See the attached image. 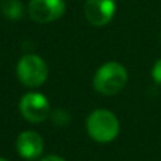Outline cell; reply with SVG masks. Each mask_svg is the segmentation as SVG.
<instances>
[{"label":"cell","mask_w":161,"mask_h":161,"mask_svg":"<svg viewBox=\"0 0 161 161\" xmlns=\"http://www.w3.org/2000/svg\"><path fill=\"white\" fill-rule=\"evenodd\" d=\"M127 80L128 74L125 67L116 61H108L97 69L93 79V86L100 94L113 96L125 87Z\"/></svg>","instance_id":"6da1fadb"},{"label":"cell","mask_w":161,"mask_h":161,"mask_svg":"<svg viewBox=\"0 0 161 161\" xmlns=\"http://www.w3.org/2000/svg\"><path fill=\"white\" fill-rule=\"evenodd\" d=\"M88 136L97 143H110L119 136L120 123L116 114L108 110H94L86 121Z\"/></svg>","instance_id":"7a4b0ae2"},{"label":"cell","mask_w":161,"mask_h":161,"mask_svg":"<svg viewBox=\"0 0 161 161\" xmlns=\"http://www.w3.org/2000/svg\"><path fill=\"white\" fill-rule=\"evenodd\" d=\"M47 66L37 54H26L17 63V77L26 87H40L47 80Z\"/></svg>","instance_id":"3957f363"},{"label":"cell","mask_w":161,"mask_h":161,"mask_svg":"<svg viewBox=\"0 0 161 161\" xmlns=\"http://www.w3.org/2000/svg\"><path fill=\"white\" fill-rule=\"evenodd\" d=\"M19 110L21 116L30 123H42L50 114V104L42 93H26L20 98Z\"/></svg>","instance_id":"277c9868"},{"label":"cell","mask_w":161,"mask_h":161,"mask_svg":"<svg viewBox=\"0 0 161 161\" xmlns=\"http://www.w3.org/2000/svg\"><path fill=\"white\" fill-rule=\"evenodd\" d=\"M66 12L64 0H30L29 16L36 23H50L60 19Z\"/></svg>","instance_id":"5b68a950"},{"label":"cell","mask_w":161,"mask_h":161,"mask_svg":"<svg viewBox=\"0 0 161 161\" xmlns=\"http://www.w3.org/2000/svg\"><path fill=\"white\" fill-rule=\"evenodd\" d=\"M116 0H86L84 13L90 25L96 27L108 25L116 13Z\"/></svg>","instance_id":"8992f818"},{"label":"cell","mask_w":161,"mask_h":161,"mask_svg":"<svg viewBox=\"0 0 161 161\" xmlns=\"http://www.w3.org/2000/svg\"><path fill=\"white\" fill-rule=\"evenodd\" d=\"M16 148L20 157L26 160H36L43 154L44 141L36 131H23L16 140Z\"/></svg>","instance_id":"52a82bcc"},{"label":"cell","mask_w":161,"mask_h":161,"mask_svg":"<svg viewBox=\"0 0 161 161\" xmlns=\"http://www.w3.org/2000/svg\"><path fill=\"white\" fill-rule=\"evenodd\" d=\"M0 10L9 20H19L23 16V4L20 0H2Z\"/></svg>","instance_id":"ba28073f"},{"label":"cell","mask_w":161,"mask_h":161,"mask_svg":"<svg viewBox=\"0 0 161 161\" xmlns=\"http://www.w3.org/2000/svg\"><path fill=\"white\" fill-rule=\"evenodd\" d=\"M151 74H153V79H154V81L158 83V84H161V58L154 64Z\"/></svg>","instance_id":"9c48e42d"},{"label":"cell","mask_w":161,"mask_h":161,"mask_svg":"<svg viewBox=\"0 0 161 161\" xmlns=\"http://www.w3.org/2000/svg\"><path fill=\"white\" fill-rule=\"evenodd\" d=\"M40 161H66L64 158L58 157V155H46L44 158H42Z\"/></svg>","instance_id":"30bf717a"},{"label":"cell","mask_w":161,"mask_h":161,"mask_svg":"<svg viewBox=\"0 0 161 161\" xmlns=\"http://www.w3.org/2000/svg\"><path fill=\"white\" fill-rule=\"evenodd\" d=\"M0 161H7V160H4V158H2V157H0Z\"/></svg>","instance_id":"8fae6325"}]
</instances>
